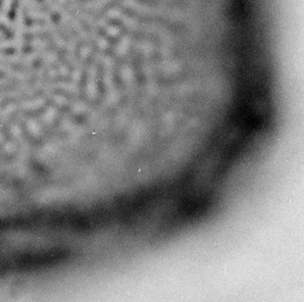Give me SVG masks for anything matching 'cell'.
<instances>
[{"label":"cell","mask_w":304,"mask_h":302,"mask_svg":"<svg viewBox=\"0 0 304 302\" xmlns=\"http://www.w3.org/2000/svg\"><path fill=\"white\" fill-rule=\"evenodd\" d=\"M163 70L166 73H175L179 70V64L175 62H165L163 64Z\"/></svg>","instance_id":"6da1fadb"},{"label":"cell","mask_w":304,"mask_h":302,"mask_svg":"<svg viewBox=\"0 0 304 302\" xmlns=\"http://www.w3.org/2000/svg\"><path fill=\"white\" fill-rule=\"evenodd\" d=\"M143 47H144V51L146 52V54H149L153 51V45H152L151 43H148V42H146V43H144V45H143Z\"/></svg>","instance_id":"7a4b0ae2"}]
</instances>
